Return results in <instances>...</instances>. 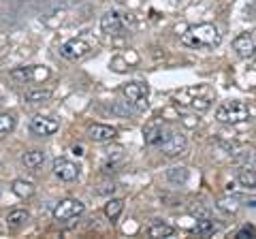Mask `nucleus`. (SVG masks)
Wrapping results in <instances>:
<instances>
[{
	"instance_id": "nucleus-16",
	"label": "nucleus",
	"mask_w": 256,
	"mask_h": 239,
	"mask_svg": "<svg viewBox=\"0 0 256 239\" xmlns=\"http://www.w3.org/2000/svg\"><path fill=\"white\" fill-rule=\"evenodd\" d=\"M11 190H13L15 196L30 198L32 194H34V184H32V182H26V180H15L11 184Z\"/></svg>"
},
{
	"instance_id": "nucleus-13",
	"label": "nucleus",
	"mask_w": 256,
	"mask_h": 239,
	"mask_svg": "<svg viewBox=\"0 0 256 239\" xmlns=\"http://www.w3.org/2000/svg\"><path fill=\"white\" fill-rule=\"evenodd\" d=\"M233 50L237 52V56H242V58H250V56L256 52V43L250 34H242L233 41Z\"/></svg>"
},
{
	"instance_id": "nucleus-18",
	"label": "nucleus",
	"mask_w": 256,
	"mask_h": 239,
	"mask_svg": "<svg viewBox=\"0 0 256 239\" xmlns=\"http://www.w3.org/2000/svg\"><path fill=\"white\" fill-rule=\"evenodd\" d=\"M24 98L28 102H45L52 98V90H45V88H36V90H28L24 94Z\"/></svg>"
},
{
	"instance_id": "nucleus-25",
	"label": "nucleus",
	"mask_w": 256,
	"mask_h": 239,
	"mask_svg": "<svg viewBox=\"0 0 256 239\" xmlns=\"http://www.w3.org/2000/svg\"><path fill=\"white\" fill-rule=\"evenodd\" d=\"M254 158H256V154H254L252 148H248V150L244 148V150H239V152L233 154V160H235V162H244V164H246V162H252Z\"/></svg>"
},
{
	"instance_id": "nucleus-23",
	"label": "nucleus",
	"mask_w": 256,
	"mask_h": 239,
	"mask_svg": "<svg viewBox=\"0 0 256 239\" xmlns=\"http://www.w3.org/2000/svg\"><path fill=\"white\" fill-rule=\"evenodd\" d=\"M237 182H239V184H242L244 188H256V173L250 171V169L242 171V173L237 175Z\"/></svg>"
},
{
	"instance_id": "nucleus-1",
	"label": "nucleus",
	"mask_w": 256,
	"mask_h": 239,
	"mask_svg": "<svg viewBox=\"0 0 256 239\" xmlns=\"http://www.w3.org/2000/svg\"><path fill=\"white\" fill-rule=\"evenodd\" d=\"M222 41L220 30L214 24H198V26L188 28V32L182 36V43L188 47H218Z\"/></svg>"
},
{
	"instance_id": "nucleus-5",
	"label": "nucleus",
	"mask_w": 256,
	"mask_h": 239,
	"mask_svg": "<svg viewBox=\"0 0 256 239\" xmlns=\"http://www.w3.org/2000/svg\"><path fill=\"white\" fill-rule=\"evenodd\" d=\"M90 52H92V47L88 45L84 38H70V41H66V43L60 47V56H62V58L73 60V62L86 58Z\"/></svg>"
},
{
	"instance_id": "nucleus-15",
	"label": "nucleus",
	"mask_w": 256,
	"mask_h": 239,
	"mask_svg": "<svg viewBox=\"0 0 256 239\" xmlns=\"http://www.w3.org/2000/svg\"><path fill=\"white\" fill-rule=\"evenodd\" d=\"M178 102L180 105H190L192 109H196V111H207L212 105V98L210 96H178Z\"/></svg>"
},
{
	"instance_id": "nucleus-7",
	"label": "nucleus",
	"mask_w": 256,
	"mask_h": 239,
	"mask_svg": "<svg viewBox=\"0 0 256 239\" xmlns=\"http://www.w3.org/2000/svg\"><path fill=\"white\" fill-rule=\"evenodd\" d=\"M54 173H56V178H60L62 182H75L79 178V173H82V166L73 160H68V158H56Z\"/></svg>"
},
{
	"instance_id": "nucleus-10",
	"label": "nucleus",
	"mask_w": 256,
	"mask_h": 239,
	"mask_svg": "<svg viewBox=\"0 0 256 239\" xmlns=\"http://www.w3.org/2000/svg\"><path fill=\"white\" fill-rule=\"evenodd\" d=\"M122 26H124L122 15L116 13V11H109L100 18V30L107 34H120L122 32Z\"/></svg>"
},
{
	"instance_id": "nucleus-20",
	"label": "nucleus",
	"mask_w": 256,
	"mask_h": 239,
	"mask_svg": "<svg viewBox=\"0 0 256 239\" xmlns=\"http://www.w3.org/2000/svg\"><path fill=\"white\" fill-rule=\"evenodd\" d=\"M166 180L173 184H184L188 180V169L186 166H171V169H166Z\"/></svg>"
},
{
	"instance_id": "nucleus-26",
	"label": "nucleus",
	"mask_w": 256,
	"mask_h": 239,
	"mask_svg": "<svg viewBox=\"0 0 256 239\" xmlns=\"http://www.w3.org/2000/svg\"><path fill=\"white\" fill-rule=\"evenodd\" d=\"M237 239H246V237H256V230L252 226H244L242 230H237Z\"/></svg>"
},
{
	"instance_id": "nucleus-8",
	"label": "nucleus",
	"mask_w": 256,
	"mask_h": 239,
	"mask_svg": "<svg viewBox=\"0 0 256 239\" xmlns=\"http://www.w3.org/2000/svg\"><path fill=\"white\" fill-rule=\"evenodd\" d=\"M58 128H60L58 120L47 118V116H36L30 122V132L36 134V137H50V134L58 132Z\"/></svg>"
},
{
	"instance_id": "nucleus-32",
	"label": "nucleus",
	"mask_w": 256,
	"mask_h": 239,
	"mask_svg": "<svg viewBox=\"0 0 256 239\" xmlns=\"http://www.w3.org/2000/svg\"><path fill=\"white\" fill-rule=\"evenodd\" d=\"M0 194H2V190H0Z\"/></svg>"
},
{
	"instance_id": "nucleus-21",
	"label": "nucleus",
	"mask_w": 256,
	"mask_h": 239,
	"mask_svg": "<svg viewBox=\"0 0 256 239\" xmlns=\"http://www.w3.org/2000/svg\"><path fill=\"white\" fill-rule=\"evenodd\" d=\"M122 210H124L122 198H109V203L105 205V214H107V218H111V220H116L120 214H122Z\"/></svg>"
},
{
	"instance_id": "nucleus-14",
	"label": "nucleus",
	"mask_w": 256,
	"mask_h": 239,
	"mask_svg": "<svg viewBox=\"0 0 256 239\" xmlns=\"http://www.w3.org/2000/svg\"><path fill=\"white\" fill-rule=\"evenodd\" d=\"M22 162H24V166L26 169H38L43 162H45V152L43 150H30V152H26L22 156Z\"/></svg>"
},
{
	"instance_id": "nucleus-12",
	"label": "nucleus",
	"mask_w": 256,
	"mask_h": 239,
	"mask_svg": "<svg viewBox=\"0 0 256 239\" xmlns=\"http://www.w3.org/2000/svg\"><path fill=\"white\" fill-rule=\"evenodd\" d=\"M88 137L96 143H107L116 137V128H111L107 124H94V126H90V130H88Z\"/></svg>"
},
{
	"instance_id": "nucleus-11",
	"label": "nucleus",
	"mask_w": 256,
	"mask_h": 239,
	"mask_svg": "<svg viewBox=\"0 0 256 239\" xmlns=\"http://www.w3.org/2000/svg\"><path fill=\"white\" fill-rule=\"evenodd\" d=\"M169 128H164L162 124H152L150 128L146 130V143L152 148H160L162 143L166 141V137H169Z\"/></svg>"
},
{
	"instance_id": "nucleus-3",
	"label": "nucleus",
	"mask_w": 256,
	"mask_h": 239,
	"mask_svg": "<svg viewBox=\"0 0 256 239\" xmlns=\"http://www.w3.org/2000/svg\"><path fill=\"white\" fill-rule=\"evenodd\" d=\"M84 210H86V205L79 201V198H64V201H60L58 205H56L54 218L58 222H68V220H73L77 216H82Z\"/></svg>"
},
{
	"instance_id": "nucleus-2",
	"label": "nucleus",
	"mask_w": 256,
	"mask_h": 239,
	"mask_svg": "<svg viewBox=\"0 0 256 239\" xmlns=\"http://www.w3.org/2000/svg\"><path fill=\"white\" fill-rule=\"evenodd\" d=\"M216 120L222 124H242V122L250 120V109L239 100H230V102H224V105L218 107Z\"/></svg>"
},
{
	"instance_id": "nucleus-4",
	"label": "nucleus",
	"mask_w": 256,
	"mask_h": 239,
	"mask_svg": "<svg viewBox=\"0 0 256 239\" xmlns=\"http://www.w3.org/2000/svg\"><path fill=\"white\" fill-rule=\"evenodd\" d=\"M50 68L47 66H22V68H15L11 70V79L18 84H26V82H34V84H41L50 77Z\"/></svg>"
},
{
	"instance_id": "nucleus-19",
	"label": "nucleus",
	"mask_w": 256,
	"mask_h": 239,
	"mask_svg": "<svg viewBox=\"0 0 256 239\" xmlns=\"http://www.w3.org/2000/svg\"><path fill=\"white\" fill-rule=\"evenodd\" d=\"M150 237H154V239H160V237H171L175 233V228L169 226V224H164V222H156V224H152L150 226Z\"/></svg>"
},
{
	"instance_id": "nucleus-29",
	"label": "nucleus",
	"mask_w": 256,
	"mask_h": 239,
	"mask_svg": "<svg viewBox=\"0 0 256 239\" xmlns=\"http://www.w3.org/2000/svg\"><path fill=\"white\" fill-rule=\"evenodd\" d=\"M111 109H114L116 114H120V116H128V114H130V107H122V105H114Z\"/></svg>"
},
{
	"instance_id": "nucleus-28",
	"label": "nucleus",
	"mask_w": 256,
	"mask_h": 239,
	"mask_svg": "<svg viewBox=\"0 0 256 239\" xmlns=\"http://www.w3.org/2000/svg\"><path fill=\"white\" fill-rule=\"evenodd\" d=\"M109 66L114 68V70H118V73H124V70H126V66H124V60H122V58H114V60L109 62Z\"/></svg>"
},
{
	"instance_id": "nucleus-27",
	"label": "nucleus",
	"mask_w": 256,
	"mask_h": 239,
	"mask_svg": "<svg viewBox=\"0 0 256 239\" xmlns=\"http://www.w3.org/2000/svg\"><path fill=\"white\" fill-rule=\"evenodd\" d=\"M218 207H220V210H224V212H237V203L233 201V198H230V201H220L218 203Z\"/></svg>"
},
{
	"instance_id": "nucleus-24",
	"label": "nucleus",
	"mask_w": 256,
	"mask_h": 239,
	"mask_svg": "<svg viewBox=\"0 0 256 239\" xmlns=\"http://www.w3.org/2000/svg\"><path fill=\"white\" fill-rule=\"evenodd\" d=\"M214 222L212 220H207V218H203V220H198L196 222V226H194V230H196V235H201V237H207V235H212L214 233Z\"/></svg>"
},
{
	"instance_id": "nucleus-30",
	"label": "nucleus",
	"mask_w": 256,
	"mask_h": 239,
	"mask_svg": "<svg viewBox=\"0 0 256 239\" xmlns=\"http://www.w3.org/2000/svg\"><path fill=\"white\" fill-rule=\"evenodd\" d=\"M73 152H75L77 156H82V154H84V148H82V146H77V148L73 150Z\"/></svg>"
},
{
	"instance_id": "nucleus-9",
	"label": "nucleus",
	"mask_w": 256,
	"mask_h": 239,
	"mask_svg": "<svg viewBox=\"0 0 256 239\" xmlns=\"http://www.w3.org/2000/svg\"><path fill=\"white\" fill-rule=\"evenodd\" d=\"M186 146H188L186 137H184L182 132L171 130V132H169V137H166V141L162 143V146H160V150H162V154H164V156L173 158V156H180L184 150H186Z\"/></svg>"
},
{
	"instance_id": "nucleus-17",
	"label": "nucleus",
	"mask_w": 256,
	"mask_h": 239,
	"mask_svg": "<svg viewBox=\"0 0 256 239\" xmlns=\"http://www.w3.org/2000/svg\"><path fill=\"white\" fill-rule=\"evenodd\" d=\"M28 220H30V214L26 210H13V212H9V216H6V222H9L11 228L24 226Z\"/></svg>"
},
{
	"instance_id": "nucleus-31",
	"label": "nucleus",
	"mask_w": 256,
	"mask_h": 239,
	"mask_svg": "<svg viewBox=\"0 0 256 239\" xmlns=\"http://www.w3.org/2000/svg\"><path fill=\"white\" fill-rule=\"evenodd\" d=\"M118 2H126V0H118Z\"/></svg>"
},
{
	"instance_id": "nucleus-6",
	"label": "nucleus",
	"mask_w": 256,
	"mask_h": 239,
	"mask_svg": "<svg viewBox=\"0 0 256 239\" xmlns=\"http://www.w3.org/2000/svg\"><path fill=\"white\" fill-rule=\"evenodd\" d=\"M148 94H150V88L141 82H132V84H126L124 86V96L128 98V102L137 105V109H146L148 107Z\"/></svg>"
},
{
	"instance_id": "nucleus-22",
	"label": "nucleus",
	"mask_w": 256,
	"mask_h": 239,
	"mask_svg": "<svg viewBox=\"0 0 256 239\" xmlns=\"http://www.w3.org/2000/svg\"><path fill=\"white\" fill-rule=\"evenodd\" d=\"M15 128V116L11 114H0V137L9 134Z\"/></svg>"
}]
</instances>
